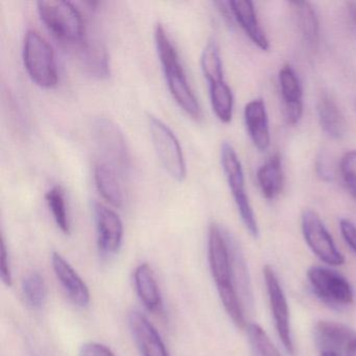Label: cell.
I'll return each mask as SVG.
<instances>
[{"instance_id":"17","label":"cell","mask_w":356,"mask_h":356,"mask_svg":"<svg viewBox=\"0 0 356 356\" xmlns=\"http://www.w3.org/2000/svg\"><path fill=\"white\" fill-rule=\"evenodd\" d=\"M233 18L243 29L250 40L264 51L270 49V41L262 30L254 3L250 0H232L229 1Z\"/></svg>"},{"instance_id":"32","label":"cell","mask_w":356,"mask_h":356,"mask_svg":"<svg viewBox=\"0 0 356 356\" xmlns=\"http://www.w3.org/2000/svg\"><path fill=\"white\" fill-rule=\"evenodd\" d=\"M80 356H115L113 352L103 343H84L81 347Z\"/></svg>"},{"instance_id":"34","label":"cell","mask_w":356,"mask_h":356,"mask_svg":"<svg viewBox=\"0 0 356 356\" xmlns=\"http://www.w3.org/2000/svg\"><path fill=\"white\" fill-rule=\"evenodd\" d=\"M346 356H356V339L352 341L346 350Z\"/></svg>"},{"instance_id":"2","label":"cell","mask_w":356,"mask_h":356,"mask_svg":"<svg viewBox=\"0 0 356 356\" xmlns=\"http://www.w3.org/2000/svg\"><path fill=\"white\" fill-rule=\"evenodd\" d=\"M155 41L170 95L181 109L184 110L191 118L201 120L202 110L199 102L187 80L178 51L175 49L165 28L161 24L156 26Z\"/></svg>"},{"instance_id":"13","label":"cell","mask_w":356,"mask_h":356,"mask_svg":"<svg viewBox=\"0 0 356 356\" xmlns=\"http://www.w3.org/2000/svg\"><path fill=\"white\" fill-rule=\"evenodd\" d=\"M283 113L287 124H299L303 115V89L299 76L289 64H285L279 72Z\"/></svg>"},{"instance_id":"15","label":"cell","mask_w":356,"mask_h":356,"mask_svg":"<svg viewBox=\"0 0 356 356\" xmlns=\"http://www.w3.org/2000/svg\"><path fill=\"white\" fill-rule=\"evenodd\" d=\"M51 264L60 284L70 301L78 307H86L90 302V291L76 270L60 253L54 252Z\"/></svg>"},{"instance_id":"14","label":"cell","mask_w":356,"mask_h":356,"mask_svg":"<svg viewBox=\"0 0 356 356\" xmlns=\"http://www.w3.org/2000/svg\"><path fill=\"white\" fill-rule=\"evenodd\" d=\"M128 320L141 356H170L159 332L145 314L134 310L129 314Z\"/></svg>"},{"instance_id":"31","label":"cell","mask_w":356,"mask_h":356,"mask_svg":"<svg viewBox=\"0 0 356 356\" xmlns=\"http://www.w3.org/2000/svg\"><path fill=\"white\" fill-rule=\"evenodd\" d=\"M339 229L350 249L356 254V226L347 218L339 220Z\"/></svg>"},{"instance_id":"22","label":"cell","mask_w":356,"mask_h":356,"mask_svg":"<svg viewBox=\"0 0 356 356\" xmlns=\"http://www.w3.org/2000/svg\"><path fill=\"white\" fill-rule=\"evenodd\" d=\"M318 122L325 134L333 139H341L347 131V122L332 97L323 95L318 103Z\"/></svg>"},{"instance_id":"10","label":"cell","mask_w":356,"mask_h":356,"mask_svg":"<svg viewBox=\"0 0 356 356\" xmlns=\"http://www.w3.org/2000/svg\"><path fill=\"white\" fill-rule=\"evenodd\" d=\"M264 276L277 333L285 351L293 356L295 354V347L291 337V318L286 297L272 266L268 264L264 266Z\"/></svg>"},{"instance_id":"24","label":"cell","mask_w":356,"mask_h":356,"mask_svg":"<svg viewBox=\"0 0 356 356\" xmlns=\"http://www.w3.org/2000/svg\"><path fill=\"white\" fill-rule=\"evenodd\" d=\"M209 93L212 109L216 118L224 124L231 122L233 107H234V97L230 87L225 81L216 83V84L209 85Z\"/></svg>"},{"instance_id":"7","label":"cell","mask_w":356,"mask_h":356,"mask_svg":"<svg viewBox=\"0 0 356 356\" xmlns=\"http://www.w3.org/2000/svg\"><path fill=\"white\" fill-rule=\"evenodd\" d=\"M149 129L156 154L164 170L177 181L186 178L187 168L182 147L172 129L161 120L149 115Z\"/></svg>"},{"instance_id":"19","label":"cell","mask_w":356,"mask_h":356,"mask_svg":"<svg viewBox=\"0 0 356 356\" xmlns=\"http://www.w3.org/2000/svg\"><path fill=\"white\" fill-rule=\"evenodd\" d=\"M122 178L124 175L109 164L102 161L95 163V180L97 191L108 203L116 208L122 207L124 203Z\"/></svg>"},{"instance_id":"35","label":"cell","mask_w":356,"mask_h":356,"mask_svg":"<svg viewBox=\"0 0 356 356\" xmlns=\"http://www.w3.org/2000/svg\"><path fill=\"white\" fill-rule=\"evenodd\" d=\"M320 356H339V354L331 351H322Z\"/></svg>"},{"instance_id":"23","label":"cell","mask_w":356,"mask_h":356,"mask_svg":"<svg viewBox=\"0 0 356 356\" xmlns=\"http://www.w3.org/2000/svg\"><path fill=\"white\" fill-rule=\"evenodd\" d=\"M257 181L262 195L274 200L280 195L284 185V172L279 155H274L258 170Z\"/></svg>"},{"instance_id":"4","label":"cell","mask_w":356,"mask_h":356,"mask_svg":"<svg viewBox=\"0 0 356 356\" xmlns=\"http://www.w3.org/2000/svg\"><path fill=\"white\" fill-rule=\"evenodd\" d=\"M24 63L35 84L45 89L57 86L59 74L55 51L36 30H29L24 37Z\"/></svg>"},{"instance_id":"28","label":"cell","mask_w":356,"mask_h":356,"mask_svg":"<svg viewBox=\"0 0 356 356\" xmlns=\"http://www.w3.org/2000/svg\"><path fill=\"white\" fill-rule=\"evenodd\" d=\"M254 356H281L266 331L255 323H250L245 328Z\"/></svg>"},{"instance_id":"33","label":"cell","mask_w":356,"mask_h":356,"mask_svg":"<svg viewBox=\"0 0 356 356\" xmlns=\"http://www.w3.org/2000/svg\"><path fill=\"white\" fill-rule=\"evenodd\" d=\"M347 7V13L349 16L350 24L353 28L354 32L356 33V1H348L346 3Z\"/></svg>"},{"instance_id":"27","label":"cell","mask_w":356,"mask_h":356,"mask_svg":"<svg viewBox=\"0 0 356 356\" xmlns=\"http://www.w3.org/2000/svg\"><path fill=\"white\" fill-rule=\"evenodd\" d=\"M22 293L26 304L33 309H40L47 298V287L44 278L38 272L31 273L22 281Z\"/></svg>"},{"instance_id":"5","label":"cell","mask_w":356,"mask_h":356,"mask_svg":"<svg viewBox=\"0 0 356 356\" xmlns=\"http://www.w3.org/2000/svg\"><path fill=\"white\" fill-rule=\"evenodd\" d=\"M220 161H222V170L226 176L227 182L230 187L233 199L236 204L237 210L241 220L245 225L248 232L253 237H258L259 228L255 213L250 203L249 197L245 191V174H243V165L234 147L231 143H222L220 147Z\"/></svg>"},{"instance_id":"12","label":"cell","mask_w":356,"mask_h":356,"mask_svg":"<svg viewBox=\"0 0 356 356\" xmlns=\"http://www.w3.org/2000/svg\"><path fill=\"white\" fill-rule=\"evenodd\" d=\"M67 51L76 58L85 72L97 79L110 76V59L107 49L99 41L83 39L78 44L68 47Z\"/></svg>"},{"instance_id":"8","label":"cell","mask_w":356,"mask_h":356,"mask_svg":"<svg viewBox=\"0 0 356 356\" xmlns=\"http://www.w3.org/2000/svg\"><path fill=\"white\" fill-rule=\"evenodd\" d=\"M301 227L306 243L322 261L332 266L345 264V257L337 250L328 229L316 211L304 210Z\"/></svg>"},{"instance_id":"6","label":"cell","mask_w":356,"mask_h":356,"mask_svg":"<svg viewBox=\"0 0 356 356\" xmlns=\"http://www.w3.org/2000/svg\"><path fill=\"white\" fill-rule=\"evenodd\" d=\"M92 131L99 161L109 164L124 176L131 168V155L122 129L110 118H99L93 122Z\"/></svg>"},{"instance_id":"30","label":"cell","mask_w":356,"mask_h":356,"mask_svg":"<svg viewBox=\"0 0 356 356\" xmlns=\"http://www.w3.org/2000/svg\"><path fill=\"white\" fill-rule=\"evenodd\" d=\"M0 275L3 279V283L7 286H11L13 283V277H12L11 264H10L9 252H8L7 245H6L5 238H1V258H0Z\"/></svg>"},{"instance_id":"1","label":"cell","mask_w":356,"mask_h":356,"mask_svg":"<svg viewBox=\"0 0 356 356\" xmlns=\"http://www.w3.org/2000/svg\"><path fill=\"white\" fill-rule=\"evenodd\" d=\"M208 259L212 278L227 314L238 328H247L243 303L233 275L231 237L216 222L210 225L208 233Z\"/></svg>"},{"instance_id":"16","label":"cell","mask_w":356,"mask_h":356,"mask_svg":"<svg viewBox=\"0 0 356 356\" xmlns=\"http://www.w3.org/2000/svg\"><path fill=\"white\" fill-rule=\"evenodd\" d=\"M245 126L252 143L260 152H266L270 145V122L264 99H255L245 105Z\"/></svg>"},{"instance_id":"11","label":"cell","mask_w":356,"mask_h":356,"mask_svg":"<svg viewBox=\"0 0 356 356\" xmlns=\"http://www.w3.org/2000/svg\"><path fill=\"white\" fill-rule=\"evenodd\" d=\"M95 225H97V247L103 256L118 253L124 238V225L120 216L102 203H95Z\"/></svg>"},{"instance_id":"21","label":"cell","mask_w":356,"mask_h":356,"mask_svg":"<svg viewBox=\"0 0 356 356\" xmlns=\"http://www.w3.org/2000/svg\"><path fill=\"white\" fill-rule=\"evenodd\" d=\"M289 5L293 8L302 39L308 47L316 49L320 41V22L316 9L308 1H293Z\"/></svg>"},{"instance_id":"9","label":"cell","mask_w":356,"mask_h":356,"mask_svg":"<svg viewBox=\"0 0 356 356\" xmlns=\"http://www.w3.org/2000/svg\"><path fill=\"white\" fill-rule=\"evenodd\" d=\"M307 278L314 293L324 303L335 307L351 305L354 293L345 277L335 270L323 266H312L307 270Z\"/></svg>"},{"instance_id":"3","label":"cell","mask_w":356,"mask_h":356,"mask_svg":"<svg viewBox=\"0 0 356 356\" xmlns=\"http://www.w3.org/2000/svg\"><path fill=\"white\" fill-rule=\"evenodd\" d=\"M37 9L43 24L66 49L86 38L82 14L70 1L41 0L37 3Z\"/></svg>"},{"instance_id":"18","label":"cell","mask_w":356,"mask_h":356,"mask_svg":"<svg viewBox=\"0 0 356 356\" xmlns=\"http://www.w3.org/2000/svg\"><path fill=\"white\" fill-rule=\"evenodd\" d=\"M316 345L322 351L337 352L347 350L356 339V333L346 325L331 321H320L314 327Z\"/></svg>"},{"instance_id":"25","label":"cell","mask_w":356,"mask_h":356,"mask_svg":"<svg viewBox=\"0 0 356 356\" xmlns=\"http://www.w3.org/2000/svg\"><path fill=\"white\" fill-rule=\"evenodd\" d=\"M201 67L204 76L209 85L224 82V70H222L220 47L213 39L208 41L202 51Z\"/></svg>"},{"instance_id":"20","label":"cell","mask_w":356,"mask_h":356,"mask_svg":"<svg viewBox=\"0 0 356 356\" xmlns=\"http://www.w3.org/2000/svg\"><path fill=\"white\" fill-rule=\"evenodd\" d=\"M137 295L145 307L151 312H161L163 309L161 293L153 270L149 264L137 266L134 273Z\"/></svg>"},{"instance_id":"29","label":"cell","mask_w":356,"mask_h":356,"mask_svg":"<svg viewBox=\"0 0 356 356\" xmlns=\"http://www.w3.org/2000/svg\"><path fill=\"white\" fill-rule=\"evenodd\" d=\"M341 178L352 197L356 200V151L347 152L339 164Z\"/></svg>"},{"instance_id":"26","label":"cell","mask_w":356,"mask_h":356,"mask_svg":"<svg viewBox=\"0 0 356 356\" xmlns=\"http://www.w3.org/2000/svg\"><path fill=\"white\" fill-rule=\"evenodd\" d=\"M47 205L53 213L56 224L64 234H70V214H68L67 203H66L65 191L61 185H56L49 189L45 195Z\"/></svg>"}]
</instances>
